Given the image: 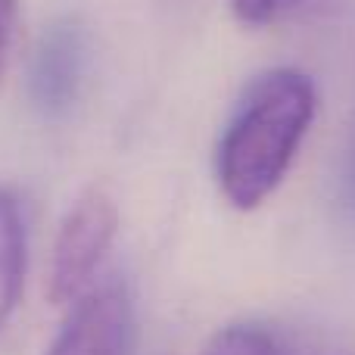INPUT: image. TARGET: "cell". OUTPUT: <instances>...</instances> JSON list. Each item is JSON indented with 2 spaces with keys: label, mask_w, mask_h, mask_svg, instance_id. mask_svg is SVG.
<instances>
[{
  "label": "cell",
  "mask_w": 355,
  "mask_h": 355,
  "mask_svg": "<svg viewBox=\"0 0 355 355\" xmlns=\"http://www.w3.org/2000/svg\"><path fill=\"white\" fill-rule=\"evenodd\" d=\"M315 110L312 78L296 69H271L246 87L215 153L218 187L234 209L262 206L281 187Z\"/></svg>",
  "instance_id": "1"
},
{
  "label": "cell",
  "mask_w": 355,
  "mask_h": 355,
  "mask_svg": "<svg viewBox=\"0 0 355 355\" xmlns=\"http://www.w3.org/2000/svg\"><path fill=\"white\" fill-rule=\"evenodd\" d=\"M119 231L116 196L100 184H91L75 196L69 212L62 215L53 240L47 275V296L53 306H72L94 284L103 256L110 252Z\"/></svg>",
  "instance_id": "2"
},
{
  "label": "cell",
  "mask_w": 355,
  "mask_h": 355,
  "mask_svg": "<svg viewBox=\"0 0 355 355\" xmlns=\"http://www.w3.org/2000/svg\"><path fill=\"white\" fill-rule=\"evenodd\" d=\"M91 62V41L78 16H60L41 31L28 66V100L47 122H60L78 106Z\"/></svg>",
  "instance_id": "3"
},
{
  "label": "cell",
  "mask_w": 355,
  "mask_h": 355,
  "mask_svg": "<svg viewBox=\"0 0 355 355\" xmlns=\"http://www.w3.org/2000/svg\"><path fill=\"white\" fill-rule=\"evenodd\" d=\"M135 346V306L122 281L87 287L69 306L47 355H131Z\"/></svg>",
  "instance_id": "4"
},
{
  "label": "cell",
  "mask_w": 355,
  "mask_h": 355,
  "mask_svg": "<svg viewBox=\"0 0 355 355\" xmlns=\"http://www.w3.org/2000/svg\"><path fill=\"white\" fill-rule=\"evenodd\" d=\"M28 268V227L22 202L10 187H0V331L19 309Z\"/></svg>",
  "instance_id": "5"
},
{
  "label": "cell",
  "mask_w": 355,
  "mask_h": 355,
  "mask_svg": "<svg viewBox=\"0 0 355 355\" xmlns=\"http://www.w3.org/2000/svg\"><path fill=\"white\" fill-rule=\"evenodd\" d=\"M202 355H284L275 334L259 324H231L221 327L206 343Z\"/></svg>",
  "instance_id": "6"
},
{
  "label": "cell",
  "mask_w": 355,
  "mask_h": 355,
  "mask_svg": "<svg viewBox=\"0 0 355 355\" xmlns=\"http://www.w3.org/2000/svg\"><path fill=\"white\" fill-rule=\"evenodd\" d=\"M300 3L302 0H231V10L246 25H271Z\"/></svg>",
  "instance_id": "7"
},
{
  "label": "cell",
  "mask_w": 355,
  "mask_h": 355,
  "mask_svg": "<svg viewBox=\"0 0 355 355\" xmlns=\"http://www.w3.org/2000/svg\"><path fill=\"white\" fill-rule=\"evenodd\" d=\"M16 28H19V0H0V87H3V78L10 72Z\"/></svg>",
  "instance_id": "8"
},
{
  "label": "cell",
  "mask_w": 355,
  "mask_h": 355,
  "mask_svg": "<svg viewBox=\"0 0 355 355\" xmlns=\"http://www.w3.org/2000/svg\"><path fill=\"white\" fill-rule=\"evenodd\" d=\"M340 193H343V206L355 215V141L346 153V162H343V178H340Z\"/></svg>",
  "instance_id": "9"
}]
</instances>
